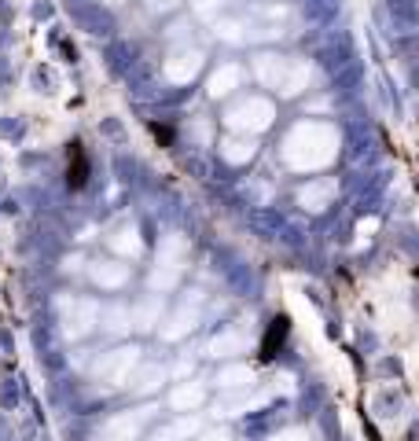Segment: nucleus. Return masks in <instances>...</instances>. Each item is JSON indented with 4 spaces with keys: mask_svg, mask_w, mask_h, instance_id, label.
<instances>
[{
    "mask_svg": "<svg viewBox=\"0 0 419 441\" xmlns=\"http://www.w3.org/2000/svg\"><path fill=\"white\" fill-rule=\"evenodd\" d=\"M67 180H70V188H81L85 180H89V158H85L81 144H74V147H70V166H67Z\"/></svg>",
    "mask_w": 419,
    "mask_h": 441,
    "instance_id": "obj_1",
    "label": "nucleus"
},
{
    "mask_svg": "<svg viewBox=\"0 0 419 441\" xmlns=\"http://www.w3.org/2000/svg\"><path fill=\"white\" fill-rule=\"evenodd\" d=\"M283 335H287V320L276 316V320H272V331H268V338H265V346H261V357H272L276 338H283Z\"/></svg>",
    "mask_w": 419,
    "mask_h": 441,
    "instance_id": "obj_2",
    "label": "nucleus"
}]
</instances>
